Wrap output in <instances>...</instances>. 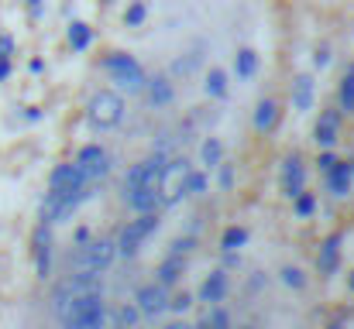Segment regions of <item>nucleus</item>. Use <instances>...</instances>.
<instances>
[{"mask_svg": "<svg viewBox=\"0 0 354 329\" xmlns=\"http://www.w3.org/2000/svg\"><path fill=\"white\" fill-rule=\"evenodd\" d=\"M282 281H286L289 288H303V285H306V278H303L299 268H282Z\"/></svg>", "mask_w": 354, "mask_h": 329, "instance_id": "nucleus-28", "label": "nucleus"}, {"mask_svg": "<svg viewBox=\"0 0 354 329\" xmlns=\"http://www.w3.org/2000/svg\"><path fill=\"white\" fill-rule=\"evenodd\" d=\"M28 7H31V14L38 17V10H41V0H28Z\"/></svg>", "mask_w": 354, "mask_h": 329, "instance_id": "nucleus-38", "label": "nucleus"}, {"mask_svg": "<svg viewBox=\"0 0 354 329\" xmlns=\"http://www.w3.org/2000/svg\"><path fill=\"white\" fill-rule=\"evenodd\" d=\"M10 76V59H0V79Z\"/></svg>", "mask_w": 354, "mask_h": 329, "instance_id": "nucleus-37", "label": "nucleus"}, {"mask_svg": "<svg viewBox=\"0 0 354 329\" xmlns=\"http://www.w3.org/2000/svg\"><path fill=\"white\" fill-rule=\"evenodd\" d=\"M310 103H313V79L310 76H299L292 83V107L303 113V110H310Z\"/></svg>", "mask_w": 354, "mask_h": 329, "instance_id": "nucleus-15", "label": "nucleus"}, {"mask_svg": "<svg viewBox=\"0 0 354 329\" xmlns=\"http://www.w3.org/2000/svg\"><path fill=\"white\" fill-rule=\"evenodd\" d=\"M189 306H193V299H189V295H186V292H183V295H176V299H172V302H169V309H172V312H186V309H189Z\"/></svg>", "mask_w": 354, "mask_h": 329, "instance_id": "nucleus-31", "label": "nucleus"}, {"mask_svg": "<svg viewBox=\"0 0 354 329\" xmlns=\"http://www.w3.org/2000/svg\"><path fill=\"white\" fill-rule=\"evenodd\" d=\"M210 329H231V319H227V312H224V309H214Z\"/></svg>", "mask_w": 354, "mask_h": 329, "instance_id": "nucleus-32", "label": "nucleus"}, {"mask_svg": "<svg viewBox=\"0 0 354 329\" xmlns=\"http://www.w3.org/2000/svg\"><path fill=\"white\" fill-rule=\"evenodd\" d=\"M90 292H104V285H100V275H86V271H76V275H69L59 288H55V295H52V306H55V312L66 306V302H73V299H80V295H90Z\"/></svg>", "mask_w": 354, "mask_h": 329, "instance_id": "nucleus-2", "label": "nucleus"}, {"mask_svg": "<svg viewBox=\"0 0 354 329\" xmlns=\"http://www.w3.org/2000/svg\"><path fill=\"white\" fill-rule=\"evenodd\" d=\"M254 72H258V55H254L251 48H241V52H237V76H241V79H251Z\"/></svg>", "mask_w": 354, "mask_h": 329, "instance_id": "nucleus-21", "label": "nucleus"}, {"mask_svg": "<svg viewBox=\"0 0 354 329\" xmlns=\"http://www.w3.org/2000/svg\"><path fill=\"white\" fill-rule=\"evenodd\" d=\"M100 329H104V326H100Z\"/></svg>", "mask_w": 354, "mask_h": 329, "instance_id": "nucleus-43", "label": "nucleus"}, {"mask_svg": "<svg viewBox=\"0 0 354 329\" xmlns=\"http://www.w3.org/2000/svg\"><path fill=\"white\" fill-rule=\"evenodd\" d=\"M330 329H344V323H341V319H337V323H330Z\"/></svg>", "mask_w": 354, "mask_h": 329, "instance_id": "nucleus-40", "label": "nucleus"}, {"mask_svg": "<svg viewBox=\"0 0 354 329\" xmlns=\"http://www.w3.org/2000/svg\"><path fill=\"white\" fill-rule=\"evenodd\" d=\"M334 141H337V113H324L317 123V144L330 148Z\"/></svg>", "mask_w": 354, "mask_h": 329, "instance_id": "nucleus-17", "label": "nucleus"}, {"mask_svg": "<svg viewBox=\"0 0 354 329\" xmlns=\"http://www.w3.org/2000/svg\"><path fill=\"white\" fill-rule=\"evenodd\" d=\"M313 210H317V199H313L310 192H299V196H296V213H299V217H310Z\"/></svg>", "mask_w": 354, "mask_h": 329, "instance_id": "nucleus-27", "label": "nucleus"}, {"mask_svg": "<svg viewBox=\"0 0 354 329\" xmlns=\"http://www.w3.org/2000/svg\"><path fill=\"white\" fill-rule=\"evenodd\" d=\"M134 319H138V312H134V309H120V312H118V323H120V326H131Z\"/></svg>", "mask_w": 354, "mask_h": 329, "instance_id": "nucleus-34", "label": "nucleus"}, {"mask_svg": "<svg viewBox=\"0 0 354 329\" xmlns=\"http://www.w3.org/2000/svg\"><path fill=\"white\" fill-rule=\"evenodd\" d=\"M165 329H196V326H183V323H172V326H165Z\"/></svg>", "mask_w": 354, "mask_h": 329, "instance_id": "nucleus-39", "label": "nucleus"}, {"mask_svg": "<svg viewBox=\"0 0 354 329\" xmlns=\"http://www.w3.org/2000/svg\"><path fill=\"white\" fill-rule=\"evenodd\" d=\"M145 17H148V10H145V3H141V0H134V3L124 10V24H127V28H141V24H145Z\"/></svg>", "mask_w": 354, "mask_h": 329, "instance_id": "nucleus-24", "label": "nucleus"}, {"mask_svg": "<svg viewBox=\"0 0 354 329\" xmlns=\"http://www.w3.org/2000/svg\"><path fill=\"white\" fill-rule=\"evenodd\" d=\"M244 243H248V230H244V226H227L224 237H221V247H224L227 254H234L237 247H244Z\"/></svg>", "mask_w": 354, "mask_h": 329, "instance_id": "nucleus-20", "label": "nucleus"}, {"mask_svg": "<svg viewBox=\"0 0 354 329\" xmlns=\"http://www.w3.org/2000/svg\"><path fill=\"white\" fill-rule=\"evenodd\" d=\"M351 179H354V165L348 161H334V168L327 172V186L334 196H348L351 192Z\"/></svg>", "mask_w": 354, "mask_h": 329, "instance_id": "nucleus-11", "label": "nucleus"}, {"mask_svg": "<svg viewBox=\"0 0 354 329\" xmlns=\"http://www.w3.org/2000/svg\"><path fill=\"white\" fill-rule=\"evenodd\" d=\"M120 117H124V100H120L118 93H111V90H104V93H97L93 100H90V123L93 127H118Z\"/></svg>", "mask_w": 354, "mask_h": 329, "instance_id": "nucleus-3", "label": "nucleus"}, {"mask_svg": "<svg viewBox=\"0 0 354 329\" xmlns=\"http://www.w3.org/2000/svg\"><path fill=\"white\" fill-rule=\"evenodd\" d=\"M334 161H337L334 154H320V168H324V172H330V168H334Z\"/></svg>", "mask_w": 354, "mask_h": 329, "instance_id": "nucleus-36", "label": "nucleus"}, {"mask_svg": "<svg viewBox=\"0 0 354 329\" xmlns=\"http://www.w3.org/2000/svg\"><path fill=\"white\" fill-rule=\"evenodd\" d=\"M186 172H189V165H186V161L162 165V179H158V203H165V206L179 203V196L186 192Z\"/></svg>", "mask_w": 354, "mask_h": 329, "instance_id": "nucleus-4", "label": "nucleus"}, {"mask_svg": "<svg viewBox=\"0 0 354 329\" xmlns=\"http://www.w3.org/2000/svg\"><path fill=\"white\" fill-rule=\"evenodd\" d=\"M155 226H158V213H155V210H148V213H141L134 223H127L124 233H120V254H127V257L138 254V247L145 243V237H148Z\"/></svg>", "mask_w": 354, "mask_h": 329, "instance_id": "nucleus-6", "label": "nucleus"}, {"mask_svg": "<svg viewBox=\"0 0 354 329\" xmlns=\"http://www.w3.org/2000/svg\"><path fill=\"white\" fill-rule=\"evenodd\" d=\"M90 41H93V31H90L83 21H73V24H69V45H73V52H86Z\"/></svg>", "mask_w": 354, "mask_h": 329, "instance_id": "nucleus-18", "label": "nucleus"}, {"mask_svg": "<svg viewBox=\"0 0 354 329\" xmlns=\"http://www.w3.org/2000/svg\"><path fill=\"white\" fill-rule=\"evenodd\" d=\"M337 247H341V233H334L324 247H320V257H317V264H320V271L324 275H330L334 268H337Z\"/></svg>", "mask_w": 354, "mask_h": 329, "instance_id": "nucleus-16", "label": "nucleus"}, {"mask_svg": "<svg viewBox=\"0 0 354 329\" xmlns=\"http://www.w3.org/2000/svg\"><path fill=\"white\" fill-rule=\"evenodd\" d=\"M221 158H224V148H221V141L217 137H210V141H203V165H221Z\"/></svg>", "mask_w": 354, "mask_h": 329, "instance_id": "nucleus-25", "label": "nucleus"}, {"mask_svg": "<svg viewBox=\"0 0 354 329\" xmlns=\"http://www.w3.org/2000/svg\"><path fill=\"white\" fill-rule=\"evenodd\" d=\"M14 52V38L10 34H0V59H7Z\"/></svg>", "mask_w": 354, "mask_h": 329, "instance_id": "nucleus-33", "label": "nucleus"}, {"mask_svg": "<svg viewBox=\"0 0 354 329\" xmlns=\"http://www.w3.org/2000/svg\"><path fill=\"white\" fill-rule=\"evenodd\" d=\"M107 3H111V0H107Z\"/></svg>", "mask_w": 354, "mask_h": 329, "instance_id": "nucleus-42", "label": "nucleus"}, {"mask_svg": "<svg viewBox=\"0 0 354 329\" xmlns=\"http://www.w3.org/2000/svg\"><path fill=\"white\" fill-rule=\"evenodd\" d=\"M148 100H151L155 107H165V103L172 100V86H169V79H162V76L151 79V83H148Z\"/></svg>", "mask_w": 354, "mask_h": 329, "instance_id": "nucleus-19", "label": "nucleus"}, {"mask_svg": "<svg viewBox=\"0 0 354 329\" xmlns=\"http://www.w3.org/2000/svg\"><path fill=\"white\" fill-rule=\"evenodd\" d=\"M111 158H107V151L100 148V144H86L83 151H80V158H76V165H80V172L86 175V182H97V179H104L107 175V165Z\"/></svg>", "mask_w": 354, "mask_h": 329, "instance_id": "nucleus-8", "label": "nucleus"}, {"mask_svg": "<svg viewBox=\"0 0 354 329\" xmlns=\"http://www.w3.org/2000/svg\"><path fill=\"white\" fill-rule=\"evenodd\" d=\"M141 179H145V161L131 168V175H127V192H131V189H138V186H141Z\"/></svg>", "mask_w": 354, "mask_h": 329, "instance_id": "nucleus-30", "label": "nucleus"}, {"mask_svg": "<svg viewBox=\"0 0 354 329\" xmlns=\"http://www.w3.org/2000/svg\"><path fill=\"white\" fill-rule=\"evenodd\" d=\"M183 271H186V264H183V254H172V257H165V261H162V268H158V285H176V281L183 278Z\"/></svg>", "mask_w": 354, "mask_h": 329, "instance_id": "nucleus-13", "label": "nucleus"}, {"mask_svg": "<svg viewBox=\"0 0 354 329\" xmlns=\"http://www.w3.org/2000/svg\"><path fill=\"white\" fill-rule=\"evenodd\" d=\"M104 66L111 69V76H114V83H118L120 90H127V93H138V90H145V69L131 59V55H124V52H114V55H107L104 59Z\"/></svg>", "mask_w": 354, "mask_h": 329, "instance_id": "nucleus-1", "label": "nucleus"}, {"mask_svg": "<svg viewBox=\"0 0 354 329\" xmlns=\"http://www.w3.org/2000/svg\"><path fill=\"white\" fill-rule=\"evenodd\" d=\"M327 62H330V52H327V48H320V52L313 55V66H317V69H324Z\"/></svg>", "mask_w": 354, "mask_h": 329, "instance_id": "nucleus-35", "label": "nucleus"}, {"mask_svg": "<svg viewBox=\"0 0 354 329\" xmlns=\"http://www.w3.org/2000/svg\"><path fill=\"white\" fill-rule=\"evenodd\" d=\"M138 309L148 312V316H158L169 309V295H165V285H145L138 292Z\"/></svg>", "mask_w": 354, "mask_h": 329, "instance_id": "nucleus-9", "label": "nucleus"}, {"mask_svg": "<svg viewBox=\"0 0 354 329\" xmlns=\"http://www.w3.org/2000/svg\"><path fill=\"white\" fill-rule=\"evenodd\" d=\"M114 240H97V243H86L80 254H76V271H86V275H100L111 261H114Z\"/></svg>", "mask_w": 354, "mask_h": 329, "instance_id": "nucleus-5", "label": "nucleus"}, {"mask_svg": "<svg viewBox=\"0 0 354 329\" xmlns=\"http://www.w3.org/2000/svg\"><path fill=\"white\" fill-rule=\"evenodd\" d=\"M303 182H306V172H303L299 158L292 154V158L286 161V168H282V192H286L289 199H296V196L303 192Z\"/></svg>", "mask_w": 354, "mask_h": 329, "instance_id": "nucleus-10", "label": "nucleus"}, {"mask_svg": "<svg viewBox=\"0 0 354 329\" xmlns=\"http://www.w3.org/2000/svg\"><path fill=\"white\" fill-rule=\"evenodd\" d=\"M348 285H351V292H354V271H351V278H348Z\"/></svg>", "mask_w": 354, "mask_h": 329, "instance_id": "nucleus-41", "label": "nucleus"}, {"mask_svg": "<svg viewBox=\"0 0 354 329\" xmlns=\"http://www.w3.org/2000/svg\"><path fill=\"white\" fill-rule=\"evenodd\" d=\"M90 182H86V175L80 172V165H59L55 172H52V182H48V192H55V196H69V192H80V189H86Z\"/></svg>", "mask_w": 354, "mask_h": 329, "instance_id": "nucleus-7", "label": "nucleus"}, {"mask_svg": "<svg viewBox=\"0 0 354 329\" xmlns=\"http://www.w3.org/2000/svg\"><path fill=\"white\" fill-rule=\"evenodd\" d=\"M341 107L354 113V66L348 69V76H344V83H341Z\"/></svg>", "mask_w": 354, "mask_h": 329, "instance_id": "nucleus-26", "label": "nucleus"}, {"mask_svg": "<svg viewBox=\"0 0 354 329\" xmlns=\"http://www.w3.org/2000/svg\"><path fill=\"white\" fill-rule=\"evenodd\" d=\"M48 257H52V237H48V223H41L35 230V261H38V275H48Z\"/></svg>", "mask_w": 354, "mask_h": 329, "instance_id": "nucleus-12", "label": "nucleus"}, {"mask_svg": "<svg viewBox=\"0 0 354 329\" xmlns=\"http://www.w3.org/2000/svg\"><path fill=\"white\" fill-rule=\"evenodd\" d=\"M224 292H227V275H224V271H214V275L203 281V288H200L203 302H221Z\"/></svg>", "mask_w": 354, "mask_h": 329, "instance_id": "nucleus-14", "label": "nucleus"}, {"mask_svg": "<svg viewBox=\"0 0 354 329\" xmlns=\"http://www.w3.org/2000/svg\"><path fill=\"white\" fill-rule=\"evenodd\" d=\"M207 93H210V97H224V93H227V72H224V69H210V76H207Z\"/></svg>", "mask_w": 354, "mask_h": 329, "instance_id": "nucleus-23", "label": "nucleus"}, {"mask_svg": "<svg viewBox=\"0 0 354 329\" xmlns=\"http://www.w3.org/2000/svg\"><path fill=\"white\" fill-rule=\"evenodd\" d=\"M203 189H207V175L186 172V192H203Z\"/></svg>", "mask_w": 354, "mask_h": 329, "instance_id": "nucleus-29", "label": "nucleus"}, {"mask_svg": "<svg viewBox=\"0 0 354 329\" xmlns=\"http://www.w3.org/2000/svg\"><path fill=\"white\" fill-rule=\"evenodd\" d=\"M275 113H279V107H275L272 100H261L258 110H254V127H258V130H268V127L275 123Z\"/></svg>", "mask_w": 354, "mask_h": 329, "instance_id": "nucleus-22", "label": "nucleus"}]
</instances>
